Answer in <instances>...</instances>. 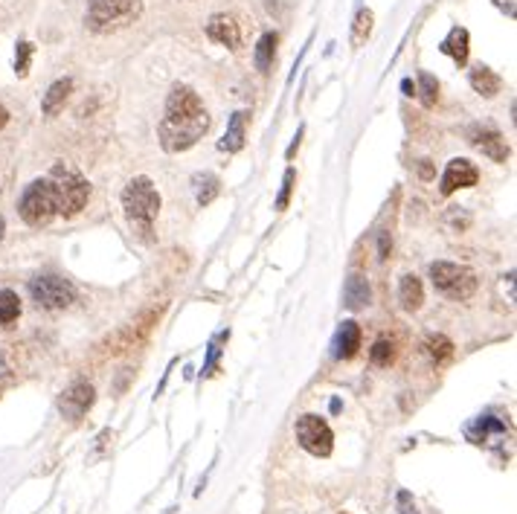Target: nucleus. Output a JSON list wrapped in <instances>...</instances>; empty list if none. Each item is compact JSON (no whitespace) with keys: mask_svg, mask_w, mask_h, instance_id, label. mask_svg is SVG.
Segmentation results:
<instances>
[{"mask_svg":"<svg viewBox=\"0 0 517 514\" xmlns=\"http://www.w3.org/2000/svg\"><path fill=\"white\" fill-rule=\"evenodd\" d=\"M430 279H433L436 291L445 294L448 300H457V303L471 300L479 288L477 273L471 268H465V264H454V262H433Z\"/></svg>","mask_w":517,"mask_h":514,"instance_id":"nucleus-5","label":"nucleus"},{"mask_svg":"<svg viewBox=\"0 0 517 514\" xmlns=\"http://www.w3.org/2000/svg\"><path fill=\"white\" fill-rule=\"evenodd\" d=\"M302 134H305V125H299V128H297V137H294V143L288 145V152H285V157H288V160H294V154H297V148H299Z\"/></svg>","mask_w":517,"mask_h":514,"instance_id":"nucleus-32","label":"nucleus"},{"mask_svg":"<svg viewBox=\"0 0 517 514\" xmlns=\"http://www.w3.org/2000/svg\"><path fill=\"white\" fill-rule=\"evenodd\" d=\"M398 303L407 308V311H418V308H422L425 288H422V279H418L416 273L401 276V282H398Z\"/></svg>","mask_w":517,"mask_h":514,"instance_id":"nucleus-18","label":"nucleus"},{"mask_svg":"<svg viewBox=\"0 0 517 514\" xmlns=\"http://www.w3.org/2000/svg\"><path fill=\"white\" fill-rule=\"evenodd\" d=\"M390 250H393L390 230H381V236H378V259H390Z\"/></svg>","mask_w":517,"mask_h":514,"instance_id":"nucleus-29","label":"nucleus"},{"mask_svg":"<svg viewBox=\"0 0 517 514\" xmlns=\"http://www.w3.org/2000/svg\"><path fill=\"white\" fill-rule=\"evenodd\" d=\"M6 375V360H3V355H0V378Z\"/></svg>","mask_w":517,"mask_h":514,"instance_id":"nucleus-37","label":"nucleus"},{"mask_svg":"<svg viewBox=\"0 0 517 514\" xmlns=\"http://www.w3.org/2000/svg\"><path fill=\"white\" fill-rule=\"evenodd\" d=\"M206 35L227 49H238V44H241V29L230 15H213V18L206 21Z\"/></svg>","mask_w":517,"mask_h":514,"instance_id":"nucleus-11","label":"nucleus"},{"mask_svg":"<svg viewBox=\"0 0 517 514\" xmlns=\"http://www.w3.org/2000/svg\"><path fill=\"white\" fill-rule=\"evenodd\" d=\"M6 122H9V111L0 105V128H6Z\"/></svg>","mask_w":517,"mask_h":514,"instance_id":"nucleus-34","label":"nucleus"},{"mask_svg":"<svg viewBox=\"0 0 517 514\" xmlns=\"http://www.w3.org/2000/svg\"><path fill=\"white\" fill-rule=\"evenodd\" d=\"M395 500H398V511L401 514H416V503H413V497L407 491H398Z\"/></svg>","mask_w":517,"mask_h":514,"instance_id":"nucleus-30","label":"nucleus"},{"mask_svg":"<svg viewBox=\"0 0 517 514\" xmlns=\"http://www.w3.org/2000/svg\"><path fill=\"white\" fill-rule=\"evenodd\" d=\"M401 93H404V96H416V85H413V79H404V81H401Z\"/></svg>","mask_w":517,"mask_h":514,"instance_id":"nucleus-33","label":"nucleus"},{"mask_svg":"<svg viewBox=\"0 0 517 514\" xmlns=\"http://www.w3.org/2000/svg\"><path fill=\"white\" fill-rule=\"evenodd\" d=\"M479 172L471 160L465 157H454L445 166V175H442V195H454L457 189H468V186H477Z\"/></svg>","mask_w":517,"mask_h":514,"instance_id":"nucleus-10","label":"nucleus"},{"mask_svg":"<svg viewBox=\"0 0 517 514\" xmlns=\"http://www.w3.org/2000/svg\"><path fill=\"white\" fill-rule=\"evenodd\" d=\"M245 125H247V111H236L233 117H230L227 134H224L221 143H218L221 152L236 154V152H241V148H245Z\"/></svg>","mask_w":517,"mask_h":514,"instance_id":"nucleus-17","label":"nucleus"},{"mask_svg":"<svg viewBox=\"0 0 517 514\" xmlns=\"http://www.w3.org/2000/svg\"><path fill=\"white\" fill-rule=\"evenodd\" d=\"M47 184H50L53 201H56V215H64V218H73L79 215L88 201H90V186L88 180L79 175L76 169H70L67 163H56L53 172L47 175Z\"/></svg>","mask_w":517,"mask_h":514,"instance_id":"nucleus-2","label":"nucleus"},{"mask_svg":"<svg viewBox=\"0 0 517 514\" xmlns=\"http://www.w3.org/2000/svg\"><path fill=\"white\" fill-rule=\"evenodd\" d=\"M468 81H471V88L486 99H491L503 90V79H500L491 67H486V64H474V67L468 70Z\"/></svg>","mask_w":517,"mask_h":514,"instance_id":"nucleus-15","label":"nucleus"},{"mask_svg":"<svg viewBox=\"0 0 517 514\" xmlns=\"http://www.w3.org/2000/svg\"><path fill=\"white\" fill-rule=\"evenodd\" d=\"M439 49L445 56L454 58L457 67H465L468 64V56H471V35H468L465 26H454L448 32V38L439 44Z\"/></svg>","mask_w":517,"mask_h":514,"instance_id":"nucleus-14","label":"nucleus"},{"mask_svg":"<svg viewBox=\"0 0 517 514\" xmlns=\"http://www.w3.org/2000/svg\"><path fill=\"white\" fill-rule=\"evenodd\" d=\"M358 349H361V326L354 320L340 323V328H337V335L331 340V355L337 360H349L358 355Z\"/></svg>","mask_w":517,"mask_h":514,"instance_id":"nucleus-12","label":"nucleus"},{"mask_svg":"<svg viewBox=\"0 0 517 514\" xmlns=\"http://www.w3.org/2000/svg\"><path fill=\"white\" fill-rule=\"evenodd\" d=\"M209 131V113L201 96L189 85H174L166 99V117L160 120V145L169 154L189 152Z\"/></svg>","mask_w":517,"mask_h":514,"instance_id":"nucleus-1","label":"nucleus"},{"mask_svg":"<svg viewBox=\"0 0 517 514\" xmlns=\"http://www.w3.org/2000/svg\"><path fill=\"white\" fill-rule=\"evenodd\" d=\"M430 175H433V169H430L427 160H425V166H422V177H430Z\"/></svg>","mask_w":517,"mask_h":514,"instance_id":"nucleus-35","label":"nucleus"},{"mask_svg":"<svg viewBox=\"0 0 517 514\" xmlns=\"http://www.w3.org/2000/svg\"><path fill=\"white\" fill-rule=\"evenodd\" d=\"M494 6L506 15V18H517V0H494Z\"/></svg>","mask_w":517,"mask_h":514,"instance_id":"nucleus-31","label":"nucleus"},{"mask_svg":"<svg viewBox=\"0 0 517 514\" xmlns=\"http://www.w3.org/2000/svg\"><path fill=\"white\" fill-rule=\"evenodd\" d=\"M369 300H372V291H369V282L363 273H352L346 279V288H343V305L349 311H361L369 305Z\"/></svg>","mask_w":517,"mask_h":514,"instance_id":"nucleus-16","label":"nucleus"},{"mask_svg":"<svg viewBox=\"0 0 517 514\" xmlns=\"http://www.w3.org/2000/svg\"><path fill=\"white\" fill-rule=\"evenodd\" d=\"M471 143H474L489 160H494V163H506V160H509V145H506L503 134H500V131H494V128H477L474 134H471Z\"/></svg>","mask_w":517,"mask_h":514,"instance_id":"nucleus-13","label":"nucleus"},{"mask_svg":"<svg viewBox=\"0 0 517 514\" xmlns=\"http://www.w3.org/2000/svg\"><path fill=\"white\" fill-rule=\"evenodd\" d=\"M192 184H195V198H198L201 207L213 204L215 198H218V192H221V180L215 175H209V172L195 175V177H192Z\"/></svg>","mask_w":517,"mask_h":514,"instance_id":"nucleus-22","label":"nucleus"},{"mask_svg":"<svg viewBox=\"0 0 517 514\" xmlns=\"http://www.w3.org/2000/svg\"><path fill=\"white\" fill-rule=\"evenodd\" d=\"M122 209L134 230H140V233H149L151 230L160 212V195L145 175L128 180V186L122 189Z\"/></svg>","mask_w":517,"mask_h":514,"instance_id":"nucleus-3","label":"nucleus"},{"mask_svg":"<svg viewBox=\"0 0 517 514\" xmlns=\"http://www.w3.org/2000/svg\"><path fill=\"white\" fill-rule=\"evenodd\" d=\"M32 56H35V44H32V41H18V44H15V73H18L21 79L29 73Z\"/></svg>","mask_w":517,"mask_h":514,"instance_id":"nucleus-27","label":"nucleus"},{"mask_svg":"<svg viewBox=\"0 0 517 514\" xmlns=\"http://www.w3.org/2000/svg\"><path fill=\"white\" fill-rule=\"evenodd\" d=\"M29 296L41 308L61 311V308L73 305L76 288L70 285L67 279H61V276H35V279H29Z\"/></svg>","mask_w":517,"mask_h":514,"instance_id":"nucleus-7","label":"nucleus"},{"mask_svg":"<svg viewBox=\"0 0 517 514\" xmlns=\"http://www.w3.org/2000/svg\"><path fill=\"white\" fill-rule=\"evenodd\" d=\"M277 44H279L277 32H265V35L258 38L256 53H253V61H256V70L258 73H270L273 58H277Z\"/></svg>","mask_w":517,"mask_h":514,"instance_id":"nucleus-20","label":"nucleus"},{"mask_svg":"<svg viewBox=\"0 0 517 514\" xmlns=\"http://www.w3.org/2000/svg\"><path fill=\"white\" fill-rule=\"evenodd\" d=\"M70 93H73V79H58V81H53V85L47 88V93H44L41 111L47 113V117H56V113L64 108V102H67Z\"/></svg>","mask_w":517,"mask_h":514,"instance_id":"nucleus-19","label":"nucleus"},{"mask_svg":"<svg viewBox=\"0 0 517 514\" xmlns=\"http://www.w3.org/2000/svg\"><path fill=\"white\" fill-rule=\"evenodd\" d=\"M96 401V389L88 384V380H76V384H70L67 389L61 392L58 398V412L64 419H70V421H79L85 416V412L93 407Z\"/></svg>","mask_w":517,"mask_h":514,"instance_id":"nucleus-9","label":"nucleus"},{"mask_svg":"<svg viewBox=\"0 0 517 514\" xmlns=\"http://www.w3.org/2000/svg\"><path fill=\"white\" fill-rule=\"evenodd\" d=\"M3 233H6V221H3V215H0V241H3Z\"/></svg>","mask_w":517,"mask_h":514,"instance_id":"nucleus-36","label":"nucleus"},{"mask_svg":"<svg viewBox=\"0 0 517 514\" xmlns=\"http://www.w3.org/2000/svg\"><path fill=\"white\" fill-rule=\"evenodd\" d=\"M297 439L311 456H329L334 447V433L331 427L320 416H302L297 419Z\"/></svg>","mask_w":517,"mask_h":514,"instance_id":"nucleus-8","label":"nucleus"},{"mask_svg":"<svg viewBox=\"0 0 517 514\" xmlns=\"http://www.w3.org/2000/svg\"><path fill=\"white\" fill-rule=\"evenodd\" d=\"M18 212H21L24 224H29V227H44V224L53 221V215H56V201H53V192H50V184H47V177L32 180V184L24 189L21 204H18Z\"/></svg>","mask_w":517,"mask_h":514,"instance_id":"nucleus-6","label":"nucleus"},{"mask_svg":"<svg viewBox=\"0 0 517 514\" xmlns=\"http://www.w3.org/2000/svg\"><path fill=\"white\" fill-rule=\"evenodd\" d=\"M140 15H142V0H88L85 24L93 32L105 35V32L134 24Z\"/></svg>","mask_w":517,"mask_h":514,"instance_id":"nucleus-4","label":"nucleus"},{"mask_svg":"<svg viewBox=\"0 0 517 514\" xmlns=\"http://www.w3.org/2000/svg\"><path fill=\"white\" fill-rule=\"evenodd\" d=\"M372 24H375V15H372V9H358V15H354V21H352V35H349V41H352V47H363L366 44V38L372 35Z\"/></svg>","mask_w":517,"mask_h":514,"instance_id":"nucleus-21","label":"nucleus"},{"mask_svg":"<svg viewBox=\"0 0 517 514\" xmlns=\"http://www.w3.org/2000/svg\"><path fill=\"white\" fill-rule=\"evenodd\" d=\"M369 360H372L375 367H390V363L395 360V343L386 340V337L375 340L372 349H369Z\"/></svg>","mask_w":517,"mask_h":514,"instance_id":"nucleus-26","label":"nucleus"},{"mask_svg":"<svg viewBox=\"0 0 517 514\" xmlns=\"http://www.w3.org/2000/svg\"><path fill=\"white\" fill-rule=\"evenodd\" d=\"M294 180H297V172L294 169H288L285 172V177H282V192H279V198H277V209L282 212V209H288V204H290V192H294Z\"/></svg>","mask_w":517,"mask_h":514,"instance_id":"nucleus-28","label":"nucleus"},{"mask_svg":"<svg viewBox=\"0 0 517 514\" xmlns=\"http://www.w3.org/2000/svg\"><path fill=\"white\" fill-rule=\"evenodd\" d=\"M425 349H427V355H430L436 363H442V360H448L450 355H454V343H450L445 335H430V337L425 340Z\"/></svg>","mask_w":517,"mask_h":514,"instance_id":"nucleus-25","label":"nucleus"},{"mask_svg":"<svg viewBox=\"0 0 517 514\" xmlns=\"http://www.w3.org/2000/svg\"><path fill=\"white\" fill-rule=\"evenodd\" d=\"M21 317V300L15 291H0V326H12Z\"/></svg>","mask_w":517,"mask_h":514,"instance_id":"nucleus-23","label":"nucleus"},{"mask_svg":"<svg viewBox=\"0 0 517 514\" xmlns=\"http://www.w3.org/2000/svg\"><path fill=\"white\" fill-rule=\"evenodd\" d=\"M416 96L422 99V105H425V108H433V105H436V99H439V81H436L433 73H418Z\"/></svg>","mask_w":517,"mask_h":514,"instance_id":"nucleus-24","label":"nucleus"}]
</instances>
